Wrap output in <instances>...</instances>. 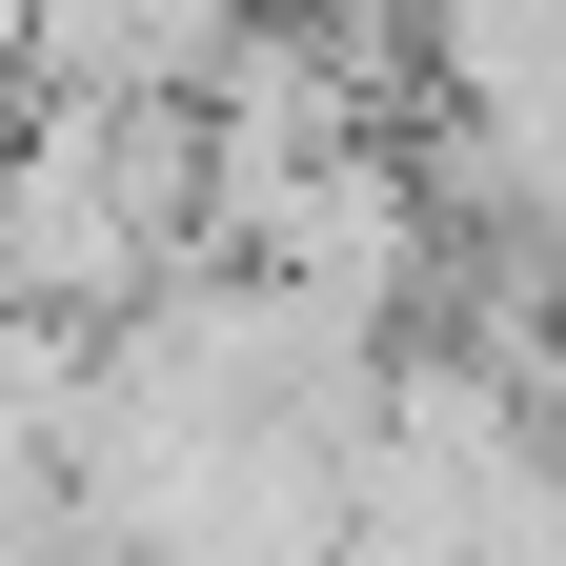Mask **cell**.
<instances>
[{
	"instance_id": "obj_1",
	"label": "cell",
	"mask_w": 566,
	"mask_h": 566,
	"mask_svg": "<svg viewBox=\"0 0 566 566\" xmlns=\"http://www.w3.org/2000/svg\"><path fill=\"white\" fill-rule=\"evenodd\" d=\"M202 263V122L182 102H21L0 122V304L102 344Z\"/></svg>"
},
{
	"instance_id": "obj_2",
	"label": "cell",
	"mask_w": 566,
	"mask_h": 566,
	"mask_svg": "<svg viewBox=\"0 0 566 566\" xmlns=\"http://www.w3.org/2000/svg\"><path fill=\"white\" fill-rule=\"evenodd\" d=\"M263 0H21V61L61 102H202V61H223Z\"/></svg>"
}]
</instances>
